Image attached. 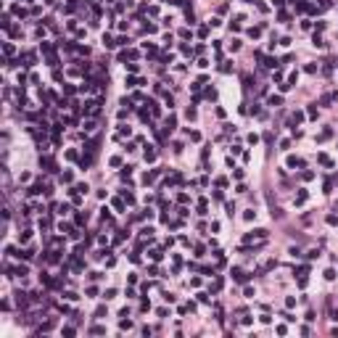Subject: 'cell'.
I'll return each mask as SVG.
<instances>
[{
  "label": "cell",
  "instance_id": "cell-3",
  "mask_svg": "<svg viewBox=\"0 0 338 338\" xmlns=\"http://www.w3.org/2000/svg\"><path fill=\"white\" fill-rule=\"evenodd\" d=\"M280 103H283V98H280V95H272V98H270V106H280Z\"/></svg>",
  "mask_w": 338,
  "mask_h": 338
},
{
  "label": "cell",
  "instance_id": "cell-4",
  "mask_svg": "<svg viewBox=\"0 0 338 338\" xmlns=\"http://www.w3.org/2000/svg\"><path fill=\"white\" fill-rule=\"evenodd\" d=\"M304 201H306V190H301V193L296 196V204H304Z\"/></svg>",
  "mask_w": 338,
  "mask_h": 338
},
{
  "label": "cell",
  "instance_id": "cell-2",
  "mask_svg": "<svg viewBox=\"0 0 338 338\" xmlns=\"http://www.w3.org/2000/svg\"><path fill=\"white\" fill-rule=\"evenodd\" d=\"M288 166H293V169H301V166H304V161L296 159V156H291V159H288Z\"/></svg>",
  "mask_w": 338,
  "mask_h": 338
},
{
  "label": "cell",
  "instance_id": "cell-5",
  "mask_svg": "<svg viewBox=\"0 0 338 338\" xmlns=\"http://www.w3.org/2000/svg\"><path fill=\"white\" fill-rule=\"evenodd\" d=\"M156 159V151H146V161H153Z\"/></svg>",
  "mask_w": 338,
  "mask_h": 338
},
{
  "label": "cell",
  "instance_id": "cell-1",
  "mask_svg": "<svg viewBox=\"0 0 338 338\" xmlns=\"http://www.w3.org/2000/svg\"><path fill=\"white\" fill-rule=\"evenodd\" d=\"M40 166H45L48 172H56V164H53V159H48V156H45V159H40Z\"/></svg>",
  "mask_w": 338,
  "mask_h": 338
}]
</instances>
